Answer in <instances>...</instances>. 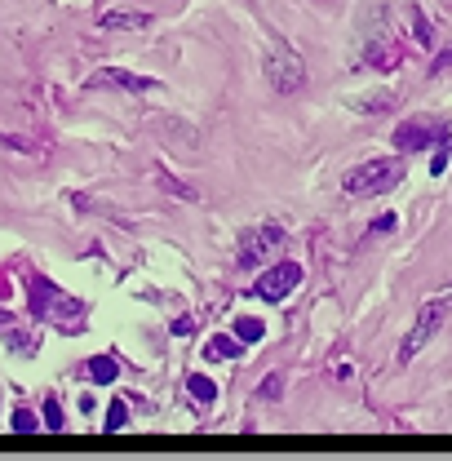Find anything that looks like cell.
<instances>
[{
    "label": "cell",
    "mask_w": 452,
    "mask_h": 461,
    "mask_svg": "<svg viewBox=\"0 0 452 461\" xmlns=\"http://www.w3.org/2000/svg\"><path fill=\"white\" fill-rule=\"evenodd\" d=\"M62 421H67V417H62L58 399H45V426H49V430H62Z\"/></svg>",
    "instance_id": "obj_14"
},
{
    "label": "cell",
    "mask_w": 452,
    "mask_h": 461,
    "mask_svg": "<svg viewBox=\"0 0 452 461\" xmlns=\"http://www.w3.org/2000/svg\"><path fill=\"white\" fill-rule=\"evenodd\" d=\"M240 351H244L240 337H213V342L204 346V355H209V360H235Z\"/></svg>",
    "instance_id": "obj_10"
},
{
    "label": "cell",
    "mask_w": 452,
    "mask_h": 461,
    "mask_svg": "<svg viewBox=\"0 0 452 461\" xmlns=\"http://www.w3.org/2000/svg\"><path fill=\"white\" fill-rule=\"evenodd\" d=\"M297 284H301V266L297 262H279V266H271L266 275L253 284V297H262V302H284Z\"/></svg>",
    "instance_id": "obj_5"
},
{
    "label": "cell",
    "mask_w": 452,
    "mask_h": 461,
    "mask_svg": "<svg viewBox=\"0 0 452 461\" xmlns=\"http://www.w3.org/2000/svg\"><path fill=\"white\" fill-rule=\"evenodd\" d=\"M89 377H93V382H102V386L116 382V377H120L116 360H111V355H98V360H89Z\"/></svg>",
    "instance_id": "obj_13"
},
{
    "label": "cell",
    "mask_w": 452,
    "mask_h": 461,
    "mask_svg": "<svg viewBox=\"0 0 452 461\" xmlns=\"http://www.w3.org/2000/svg\"><path fill=\"white\" fill-rule=\"evenodd\" d=\"M98 27L102 32H147L151 27V14H138V9H102V18H98Z\"/></svg>",
    "instance_id": "obj_9"
},
{
    "label": "cell",
    "mask_w": 452,
    "mask_h": 461,
    "mask_svg": "<svg viewBox=\"0 0 452 461\" xmlns=\"http://www.w3.org/2000/svg\"><path fill=\"white\" fill-rule=\"evenodd\" d=\"M14 430H18V435H32V430H36V412L32 408H18L14 412Z\"/></svg>",
    "instance_id": "obj_15"
},
{
    "label": "cell",
    "mask_w": 452,
    "mask_h": 461,
    "mask_svg": "<svg viewBox=\"0 0 452 461\" xmlns=\"http://www.w3.org/2000/svg\"><path fill=\"white\" fill-rule=\"evenodd\" d=\"M262 333H266V324H262V319H249V315H240V319H235V337H240L244 346L262 342Z\"/></svg>",
    "instance_id": "obj_11"
},
{
    "label": "cell",
    "mask_w": 452,
    "mask_h": 461,
    "mask_svg": "<svg viewBox=\"0 0 452 461\" xmlns=\"http://www.w3.org/2000/svg\"><path fill=\"white\" fill-rule=\"evenodd\" d=\"M284 240H288L284 227H258V231H249V235H244V244H240V266H258V262L271 258Z\"/></svg>",
    "instance_id": "obj_6"
},
{
    "label": "cell",
    "mask_w": 452,
    "mask_h": 461,
    "mask_svg": "<svg viewBox=\"0 0 452 461\" xmlns=\"http://www.w3.org/2000/svg\"><path fill=\"white\" fill-rule=\"evenodd\" d=\"M439 129L435 125H426V120H408V125H399L394 129V151H426L430 142H439Z\"/></svg>",
    "instance_id": "obj_8"
},
{
    "label": "cell",
    "mask_w": 452,
    "mask_h": 461,
    "mask_svg": "<svg viewBox=\"0 0 452 461\" xmlns=\"http://www.w3.org/2000/svg\"><path fill=\"white\" fill-rule=\"evenodd\" d=\"M448 160H452L448 151H439L435 160H430V173H444V169H448Z\"/></svg>",
    "instance_id": "obj_18"
},
{
    "label": "cell",
    "mask_w": 452,
    "mask_h": 461,
    "mask_svg": "<svg viewBox=\"0 0 452 461\" xmlns=\"http://www.w3.org/2000/svg\"><path fill=\"white\" fill-rule=\"evenodd\" d=\"M399 173H403L399 160H368V164L351 169V173L342 177V191L346 195H377V191H386L390 182H399Z\"/></svg>",
    "instance_id": "obj_2"
},
{
    "label": "cell",
    "mask_w": 452,
    "mask_h": 461,
    "mask_svg": "<svg viewBox=\"0 0 452 461\" xmlns=\"http://www.w3.org/2000/svg\"><path fill=\"white\" fill-rule=\"evenodd\" d=\"M32 310L40 319H53V324H71V319L84 315V302H75L71 293L53 288L49 279H32Z\"/></svg>",
    "instance_id": "obj_3"
},
{
    "label": "cell",
    "mask_w": 452,
    "mask_h": 461,
    "mask_svg": "<svg viewBox=\"0 0 452 461\" xmlns=\"http://www.w3.org/2000/svg\"><path fill=\"white\" fill-rule=\"evenodd\" d=\"M266 80H271V89H279V93H297L301 89L306 67H301V58L293 53V45H275V49L266 53Z\"/></svg>",
    "instance_id": "obj_4"
},
{
    "label": "cell",
    "mask_w": 452,
    "mask_h": 461,
    "mask_svg": "<svg viewBox=\"0 0 452 461\" xmlns=\"http://www.w3.org/2000/svg\"><path fill=\"white\" fill-rule=\"evenodd\" d=\"M125 421H129L125 403H111V412H107V430H125Z\"/></svg>",
    "instance_id": "obj_17"
},
{
    "label": "cell",
    "mask_w": 452,
    "mask_h": 461,
    "mask_svg": "<svg viewBox=\"0 0 452 461\" xmlns=\"http://www.w3.org/2000/svg\"><path fill=\"white\" fill-rule=\"evenodd\" d=\"M186 390H191L200 403H213V399H218V386L204 377V373H191V377H186Z\"/></svg>",
    "instance_id": "obj_12"
},
{
    "label": "cell",
    "mask_w": 452,
    "mask_h": 461,
    "mask_svg": "<svg viewBox=\"0 0 452 461\" xmlns=\"http://www.w3.org/2000/svg\"><path fill=\"white\" fill-rule=\"evenodd\" d=\"M448 315H452V279L444 288H435V293L421 302L417 310V319H412V328L403 333V346H399V364H408V360H417L421 355V346L430 342V337L439 333V328L448 324Z\"/></svg>",
    "instance_id": "obj_1"
},
{
    "label": "cell",
    "mask_w": 452,
    "mask_h": 461,
    "mask_svg": "<svg viewBox=\"0 0 452 461\" xmlns=\"http://www.w3.org/2000/svg\"><path fill=\"white\" fill-rule=\"evenodd\" d=\"M0 147H9V151H36V142H27V138H14L0 129Z\"/></svg>",
    "instance_id": "obj_16"
},
{
    "label": "cell",
    "mask_w": 452,
    "mask_h": 461,
    "mask_svg": "<svg viewBox=\"0 0 452 461\" xmlns=\"http://www.w3.org/2000/svg\"><path fill=\"white\" fill-rule=\"evenodd\" d=\"M373 231H377V235H386V231H394V218H377V222H373Z\"/></svg>",
    "instance_id": "obj_19"
},
{
    "label": "cell",
    "mask_w": 452,
    "mask_h": 461,
    "mask_svg": "<svg viewBox=\"0 0 452 461\" xmlns=\"http://www.w3.org/2000/svg\"><path fill=\"white\" fill-rule=\"evenodd\" d=\"M89 89H120V93H147L155 89V80L134 76V71H120V67H102L89 76Z\"/></svg>",
    "instance_id": "obj_7"
}]
</instances>
